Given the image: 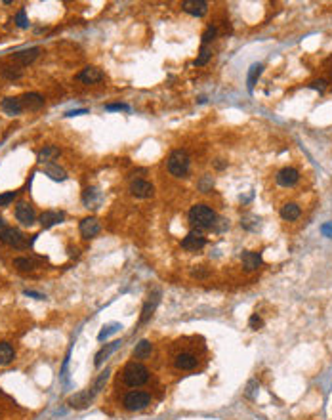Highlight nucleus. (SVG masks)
Instances as JSON below:
<instances>
[{"label": "nucleus", "mask_w": 332, "mask_h": 420, "mask_svg": "<svg viewBox=\"0 0 332 420\" xmlns=\"http://www.w3.org/2000/svg\"><path fill=\"white\" fill-rule=\"evenodd\" d=\"M321 233H323L324 237H330L332 239V222H326L323 225V228H321Z\"/></svg>", "instance_id": "58836bf2"}, {"label": "nucleus", "mask_w": 332, "mask_h": 420, "mask_svg": "<svg viewBox=\"0 0 332 420\" xmlns=\"http://www.w3.org/2000/svg\"><path fill=\"white\" fill-rule=\"evenodd\" d=\"M25 294H27V296H32V298H37V300H44V298H46V296H44V294L32 293V290H25Z\"/></svg>", "instance_id": "a19ab883"}, {"label": "nucleus", "mask_w": 332, "mask_h": 420, "mask_svg": "<svg viewBox=\"0 0 332 420\" xmlns=\"http://www.w3.org/2000/svg\"><path fill=\"white\" fill-rule=\"evenodd\" d=\"M130 193L138 199H149L153 197L155 187L149 182H145V180H136V182L130 183Z\"/></svg>", "instance_id": "0eeeda50"}, {"label": "nucleus", "mask_w": 332, "mask_h": 420, "mask_svg": "<svg viewBox=\"0 0 332 420\" xmlns=\"http://www.w3.org/2000/svg\"><path fill=\"white\" fill-rule=\"evenodd\" d=\"M183 12H187V14H191V16L195 17H203L208 12V4H206L205 0H185L182 4Z\"/></svg>", "instance_id": "1a4fd4ad"}, {"label": "nucleus", "mask_w": 332, "mask_h": 420, "mask_svg": "<svg viewBox=\"0 0 332 420\" xmlns=\"http://www.w3.org/2000/svg\"><path fill=\"white\" fill-rule=\"evenodd\" d=\"M21 102H23L25 109H29V111H39L40 107L44 105V98H42L40 94H37V92H29V94H25L23 98H21Z\"/></svg>", "instance_id": "f3484780"}, {"label": "nucleus", "mask_w": 332, "mask_h": 420, "mask_svg": "<svg viewBox=\"0 0 332 420\" xmlns=\"http://www.w3.org/2000/svg\"><path fill=\"white\" fill-rule=\"evenodd\" d=\"M21 75H23V71L19 69V67H12V65H6V67H2V77L8 80H17L21 79Z\"/></svg>", "instance_id": "cd10ccee"}, {"label": "nucleus", "mask_w": 332, "mask_h": 420, "mask_svg": "<svg viewBox=\"0 0 332 420\" xmlns=\"http://www.w3.org/2000/svg\"><path fill=\"white\" fill-rule=\"evenodd\" d=\"M174 365L180 371H193L197 367V357L193 353H180V356H176Z\"/></svg>", "instance_id": "dca6fc26"}, {"label": "nucleus", "mask_w": 332, "mask_h": 420, "mask_svg": "<svg viewBox=\"0 0 332 420\" xmlns=\"http://www.w3.org/2000/svg\"><path fill=\"white\" fill-rule=\"evenodd\" d=\"M105 109L107 111H128L130 107L126 103H111V105H105Z\"/></svg>", "instance_id": "e433bc0d"}, {"label": "nucleus", "mask_w": 332, "mask_h": 420, "mask_svg": "<svg viewBox=\"0 0 332 420\" xmlns=\"http://www.w3.org/2000/svg\"><path fill=\"white\" fill-rule=\"evenodd\" d=\"M122 378H124V384H126V386L138 388V386H143L145 382L149 380V371H147L142 363H128L126 367H124Z\"/></svg>", "instance_id": "f03ea898"}, {"label": "nucleus", "mask_w": 332, "mask_h": 420, "mask_svg": "<svg viewBox=\"0 0 332 420\" xmlns=\"http://www.w3.org/2000/svg\"><path fill=\"white\" fill-rule=\"evenodd\" d=\"M17 197V191H6L0 193V206H8L10 203H14V199Z\"/></svg>", "instance_id": "473e14b6"}, {"label": "nucleus", "mask_w": 332, "mask_h": 420, "mask_svg": "<svg viewBox=\"0 0 332 420\" xmlns=\"http://www.w3.org/2000/svg\"><path fill=\"white\" fill-rule=\"evenodd\" d=\"M39 54H40V48L32 46V48H27V50H21V52H14V54H12V59L21 65H29L39 57Z\"/></svg>", "instance_id": "9d476101"}, {"label": "nucleus", "mask_w": 332, "mask_h": 420, "mask_svg": "<svg viewBox=\"0 0 332 420\" xmlns=\"http://www.w3.org/2000/svg\"><path fill=\"white\" fill-rule=\"evenodd\" d=\"M216 212L206 205H195L189 210V223L195 230H210L216 225Z\"/></svg>", "instance_id": "f257e3e1"}, {"label": "nucleus", "mask_w": 332, "mask_h": 420, "mask_svg": "<svg viewBox=\"0 0 332 420\" xmlns=\"http://www.w3.org/2000/svg\"><path fill=\"white\" fill-rule=\"evenodd\" d=\"M241 260H243V266H245L246 271H254L261 266V256L256 252H250V250H245Z\"/></svg>", "instance_id": "a211bd4d"}, {"label": "nucleus", "mask_w": 332, "mask_h": 420, "mask_svg": "<svg viewBox=\"0 0 332 420\" xmlns=\"http://www.w3.org/2000/svg\"><path fill=\"white\" fill-rule=\"evenodd\" d=\"M0 241H2L4 245L14 246V248H23L25 246L23 233L19 230H16V228H6V230L0 233Z\"/></svg>", "instance_id": "423d86ee"}, {"label": "nucleus", "mask_w": 332, "mask_h": 420, "mask_svg": "<svg viewBox=\"0 0 332 420\" xmlns=\"http://www.w3.org/2000/svg\"><path fill=\"white\" fill-rule=\"evenodd\" d=\"M14 268H17L19 271H32L35 264H32V260H29V258H16V260H14Z\"/></svg>", "instance_id": "2f4dec72"}, {"label": "nucleus", "mask_w": 332, "mask_h": 420, "mask_svg": "<svg viewBox=\"0 0 332 420\" xmlns=\"http://www.w3.org/2000/svg\"><path fill=\"white\" fill-rule=\"evenodd\" d=\"M151 403V396L145 392H130L124 396V409L126 411H142Z\"/></svg>", "instance_id": "20e7f679"}, {"label": "nucleus", "mask_w": 332, "mask_h": 420, "mask_svg": "<svg viewBox=\"0 0 332 420\" xmlns=\"http://www.w3.org/2000/svg\"><path fill=\"white\" fill-rule=\"evenodd\" d=\"M92 397H94V392H82V394H77L75 397H71V399H69V405L75 407V409H84V407L90 405Z\"/></svg>", "instance_id": "412c9836"}, {"label": "nucleus", "mask_w": 332, "mask_h": 420, "mask_svg": "<svg viewBox=\"0 0 332 420\" xmlns=\"http://www.w3.org/2000/svg\"><path fill=\"white\" fill-rule=\"evenodd\" d=\"M166 167H168V172L172 176L183 178V176L189 172V155L183 149L172 151L168 160H166Z\"/></svg>", "instance_id": "7ed1b4c3"}, {"label": "nucleus", "mask_w": 332, "mask_h": 420, "mask_svg": "<svg viewBox=\"0 0 332 420\" xmlns=\"http://www.w3.org/2000/svg\"><path fill=\"white\" fill-rule=\"evenodd\" d=\"M6 230V225H4V220H2V218H0V233H2V231Z\"/></svg>", "instance_id": "c03bdc74"}, {"label": "nucleus", "mask_w": 332, "mask_h": 420, "mask_svg": "<svg viewBox=\"0 0 332 420\" xmlns=\"http://www.w3.org/2000/svg\"><path fill=\"white\" fill-rule=\"evenodd\" d=\"M298 180H300V174H298V170H294V168H283V170L277 174V183L283 185V187H290V185H294Z\"/></svg>", "instance_id": "ddd939ff"}, {"label": "nucleus", "mask_w": 332, "mask_h": 420, "mask_svg": "<svg viewBox=\"0 0 332 420\" xmlns=\"http://www.w3.org/2000/svg\"><path fill=\"white\" fill-rule=\"evenodd\" d=\"M65 214L63 212H57V210H46V212H42L40 214V225L44 228V230H48V228H54V225H57V223L63 222Z\"/></svg>", "instance_id": "f8f14e48"}, {"label": "nucleus", "mask_w": 332, "mask_h": 420, "mask_svg": "<svg viewBox=\"0 0 332 420\" xmlns=\"http://www.w3.org/2000/svg\"><path fill=\"white\" fill-rule=\"evenodd\" d=\"M2 111L6 113V115H10V117H14V115H19V113L23 111V102H21V98H6V100H2Z\"/></svg>", "instance_id": "2eb2a0df"}, {"label": "nucleus", "mask_w": 332, "mask_h": 420, "mask_svg": "<svg viewBox=\"0 0 332 420\" xmlns=\"http://www.w3.org/2000/svg\"><path fill=\"white\" fill-rule=\"evenodd\" d=\"M84 113H88L86 109H80V111H69V113H67V117H75V115H84Z\"/></svg>", "instance_id": "37998d69"}, {"label": "nucleus", "mask_w": 332, "mask_h": 420, "mask_svg": "<svg viewBox=\"0 0 332 420\" xmlns=\"http://www.w3.org/2000/svg\"><path fill=\"white\" fill-rule=\"evenodd\" d=\"M16 357V351L10 346L8 342H0V367L4 365H10Z\"/></svg>", "instance_id": "5701e85b"}, {"label": "nucleus", "mask_w": 332, "mask_h": 420, "mask_svg": "<svg viewBox=\"0 0 332 420\" xmlns=\"http://www.w3.org/2000/svg\"><path fill=\"white\" fill-rule=\"evenodd\" d=\"M212 178H210V176H206L205 180H203V182H201V189L203 191H208L210 189V187H212Z\"/></svg>", "instance_id": "ea45409f"}, {"label": "nucleus", "mask_w": 332, "mask_h": 420, "mask_svg": "<svg viewBox=\"0 0 332 420\" xmlns=\"http://www.w3.org/2000/svg\"><path fill=\"white\" fill-rule=\"evenodd\" d=\"M84 205L90 208H95V205H97V189H94V187H88L86 191H84Z\"/></svg>", "instance_id": "7c9ffc66"}, {"label": "nucleus", "mask_w": 332, "mask_h": 420, "mask_svg": "<svg viewBox=\"0 0 332 420\" xmlns=\"http://www.w3.org/2000/svg\"><path fill=\"white\" fill-rule=\"evenodd\" d=\"M120 344H122V342H111V344H107V346H105V348H102L99 349V351H97V356H95V367H102L103 365V361H105V359H107V357L111 356V353H113V351H117V349L120 348Z\"/></svg>", "instance_id": "aec40b11"}, {"label": "nucleus", "mask_w": 332, "mask_h": 420, "mask_svg": "<svg viewBox=\"0 0 332 420\" xmlns=\"http://www.w3.org/2000/svg\"><path fill=\"white\" fill-rule=\"evenodd\" d=\"M216 35H218V29H216V27H212V25H210V27H208V29H206L205 33H203V44H208V42H212L214 39H216Z\"/></svg>", "instance_id": "72a5a7b5"}, {"label": "nucleus", "mask_w": 332, "mask_h": 420, "mask_svg": "<svg viewBox=\"0 0 332 420\" xmlns=\"http://www.w3.org/2000/svg\"><path fill=\"white\" fill-rule=\"evenodd\" d=\"M281 218H283V220H288V222L298 220V218H300V206L294 205V203L285 205L283 208H281Z\"/></svg>", "instance_id": "b1692460"}, {"label": "nucleus", "mask_w": 332, "mask_h": 420, "mask_svg": "<svg viewBox=\"0 0 332 420\" xmlns=\"http://www.w3.org/2000/svg\"><path fill=\"white\" fill-rule=\"evenodd\" d=\"M122 329V325L120 323H109L107 327H103V331L99 334H97V340L99 342H103L105 338H109L111 334H117Z\"/></svg>", "instance_id": "bb28decb"}, {"label": "nucleus", "mask_w": 332, "mask_h": 420, "mask_svg": "<svg viewBox=\"0 0 332 420\" xmlns=\"http://www.w3.org/2000/svg\"><path fill=\"white\" fill-rule=\"evenodd\" d=\"M248 325H250V329H252V331H258V329L263 325V321H261V319L258 317L256 313H254L252 317H250V321H248Z\"/></svg>", "instance_id": "4c0bfd02"}, {"label": "nucleus", "mask_w": 332, "mask_h": 420, "mask_svg": "<svg viewBox=\"0 0 332 420\" xmlns=\"http://www.w3.org/2000/svg\"><path fill=\"white\" fill-rule=\"evenodd\" d=\"M151 351H153V344H151L149 340H142L136 344L134 357L136 359H147V357L151 356Z\"/></svg>", "instance_id": "393cba45"}, {"label": "nucleus", "mask_w": 332, "mask_h": 420, "mask_svg": "<svg viewBox=\"0 0 332 420\" xmlns=\"http://www.w3.org/2000/svg\"><path fill=\"white\" fill-rule=\"evenodd\" d=\"M158 293H155V294H151L149 296V300L145 302V306H143V309H142V317H140V323H147L149 321V317L153 315V311H155V308L158 306Z\"/></svg>", "instance_id": "6ab92c4d"}, {"label": "nucleus", "mask_w": 332, "mask_h": 420, "mask_svg": "<svg viewBox=\"0 0 332 420\" xmlns=\"http://www.w3.org/2000/svg\"><path fill=\"white\" fill-rule=\"evenodd\" d=\"M324 84H326L324 80H317V82H313V84H311V88H317V90H321V92H323V90H324Z\"/></svg>", "instance_id": "79ce46f5"}, {"label": "nucleus", "mask_w": 332, "mask_h": 420, "mask_svg": "<svg viewBox=\"0 0 332 420\" xmlns=\"http://www.w3.org/2000/svg\"><path fill=\"white\" fill-rule=\"evenodd\" d=\"M79 230H80V235H82V237L90 239V237H95L102 228H99V222H97L95 218H84V220L80 222Z\"/></svg>", "instance_id": "9b49d317"}, {"label": "nucleus", "mask_w": 332, "mask_h": 420, "mask_svg": "<svg viewBox=\"0 0 332 420\" xmlns=\"http://www.w3.org/2000/svg\"><path fill=\"white\" fill-rule=\"evenodd\" d=\"M16 218L17 222H21L23 225H32L37 216H35V210H32V206L29 203H19L16 206Z\"/></svg>", "instance_id": "6e6552de"}, {"label": "nucleus", "mask_w": 332, "mask_h": 420, "mask_svg": "<svg viewBox=\"0 0 332 420\" xmlns=\"http://www.w3.org/2000/svg\"><path fill=\"white\" fill-rule=\"evenodd\" d=\"M205 245H206V239L198 230L189 231L187 237H183V241H182V248L183 250H187V252H198Z\"/></svg>", "instance_id": "39448f33"}, {"label": "nucleus", "mask_w": 332, "mask_h": 420, "mask_svg": "<svg viewBox=\"0 0 332 420\" xmlns=\"http://www.w3.org/2000/svg\"><path fill=\"white\" fill-rule=\"evenodd\" d=\"M107 378H109V371H105V373H102L99 374V378L95 380V386H94V394H97L99 390H102V386L107 382Z\"/></svg>", "instance_id": "c9c22d12"}, {"label": "nucleus", "mask_w": 332, "mask_h": 420, "mask_svg": "<svg viewBox=\"0 0 332 420\" xmlns=\"http://www.w3.org/2000/svg\"><path fill=\"white\" fill-rule=\"evenodd\" d=\"M44 172H46V176H50L54 182H63L65 178H67L63 168L59 167V165H55V163H48L46 167H44Z\"/></svg>", "instance_id": "4be33fe9"}, {"label": "nucleus", "mask_w": 332, "mask_h": 420, "mask_svg": "<svg viewBox=\"0 0 332 420\" xmlns=\"http://www.w3.org/2000/svg\"><path fill=\"white\" fill-rule=\"evenodd\" d=\"M16 25L17 27H21V29L29 27V19H27V16H25V10H19V12L16 14Z\"/></svg>", "instance_id": "f704fd0d"}, {"label": "nucleus", "mask_w": 332, "mask_h": 420, "mask_svg": "<svg viewBox=\"0 0 332 420\" xmlns=\"http://www.w3.org/2000/svg\"><path fill=\"white\" fill-rule=\"evenodd\" d=\"M261 69H263V65L261 63H256L250 67V71H248V90H252L254 84H256V80H258V77L261 75Z\"/></svg>", "instance_id": "c756f323"}, {"label": "nucleus", "mask_w": 332, "mask_h": 420, "mask_svg": "<svg viewBox=\"0 0 332 420\" xmlns=\"http://www.w3.org/2000/svg\"><path fill=\"white\" fill-rule=\"evenodd\" d=\"M57 155H59V149H57V147H54V145H46L44 149L39 151V163L48 165V163H52Z\"/></svg>", "instance_id": "a878e982"}, {"label": "nucleus", "mask_w": 332, "mask_h": 420, "mask_svg": "<svg viewBox=\"0 0 332 420\" xmlns=\"http://www.w3.org/2000/svg\"><path fill=\"white\" fill-rule=\"evenodd\" d=\"M77 79H79L80 82H84V84H95V82L103 80V73L99 71L97 67H84V69L79 73Z\"/></svg>", "instance_id": "4468645a"}, {"label": "nucleus", "mask_w": 332, "mask_h": 420, "mask_svg": "<svg viewBox=\"0 0 332 420\" xmlns=\"http://www.w3.org/2000/svg\"><path fill=\"white\" fill-rule=\"evenodd\" d=\"M210 57H212V50L203 44V46H201V52H198V56H197V59H195V65H197V67H203V65L208 63V59H210Z\"/></svg>", "instance_id": "c85d7f7f"}]
</instances>
